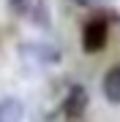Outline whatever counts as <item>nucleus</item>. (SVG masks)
<instances>
[{
    "label": "nucleus",
    "instance_id": "1",
    "mask_svg": "<svg viewBox=\"0 0 120 122\" xmlns=\"http://www.w3.org/2000/svg\"><path fill=\"white\" fill-rule=\"evenodd\" d=\"M107 41H109V25H107V19L93 16V19L85 22V27H82V49L87 54L104 52Z\"/></svg>",
    "mask_w": 120,
    "mask_h": 122
},
{
    "label": "nucleus",
    "instance_id": "2",
    "mask_svg": "<svg viewBox=\"0 0 120 122\" xmlns=\"http://www.w3.org/2000/svg\"><path fill=\"white\" fill-rule=\"evenodd\" d=\"M87 103H90V95H87V90L82 87V84H74V87H68L66 92V98H63V106H60V111L66 114V117H82L85 111H87Z\"/></svg>",
    "mask_w": 120,
    "mask_h": 122
},
{
    "label": "nucleus",
    "instance_id": "3",
    "mask_svg": "<svg viewBox=\"0 0 120 122\" xmlns=\"http://www.w3.org/2000/svg\"><path fill=\"white\" fill-rule=\"evenodd\" d=\"M101 92L112 106H120V62L112 65L101 79Z\"/></svg>",
    "mask_w": 120,
    "mask_h": 122
},
{
    "label": "nucleus",
    "instance_id": "4",
    "mask_svg": "<svg viewBox=\"0 0 120 122\" xmlns=\"http://www.w3.org/2000/svg\"><path fill=\"white\" fill-rule=\"evenodd\" d=\"M25 103L19 98H0V122H22Z\"/></svg>",
    "mask_w": 120,
    "mask_h": 122
},
{
    "label": "nucleus",
    "instance_id": "5",
    "mask_svg": "<svg viewBox=\"0 0 120 122\" xmlns=\"http://www.w3.org/2000/svg\"><path fill=\"white\" fill-rule=\"evenodd\" d=\"M11 3V11L14 14H25L27 8H30V0H8Z\"/></svg>",
    "mask_w": 120,
    "mask_h": 122
},
{
    "label": "nucleus",
    "instance_id": "6",
    "mask_svg": "<svg viewBox=\"0 0 120 122\" xmlns=\"http://www.w3.org/2000/svg\"><path fill=\"white\" fill-rule=\"evenodd\" d=\"M74 3H76V5H85V8H90V5H96L98 0H74Z\"/></svg>",
    "mask_w": 120,
    "mask_h": 122
}]
</instances>
